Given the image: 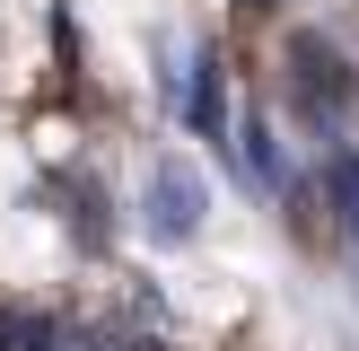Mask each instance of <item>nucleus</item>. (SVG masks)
I'll return each instance as SVG.
<instances>
[{
	"label": "nucleus",
	"instance_id": "1",
	"mask_svg": "<svg viewBox=\"0 0 359 351\" xmlns=\"http://www.w3.org/2000/svg\"><path fill=\"white\" fill-rule=\"evenodd\" d=\"M290 88L307 97V114H316V123H342V114H351V97H359L351 62L325 44V35H290Z\"/></svg>",
	"mask_w": 359,
	"mask_h": 351
},
{
	"label": "nucleus",
	"instance_id": "3",
	"mask_svg": "<svg viewBox=\"0 0 359 351\" xmlns=\"http://www.w3.org/2000/svg\"><path fill=\"white\" fill-rule=\"evenodd\" d=\"M325 185H333V211H342V228L359 237V158H333V176H325Z\"/></svg>",
	"mask_w": 359,
	"mask_h": 351
},
{
	"label": "nucleus",
	"instance_id": "5",
	"mask_svg": "<svg viewBox=\"0 0 359 351\" xmlns=\"http://www.w3.org/2000/svg\"><path fill=\"white\" fill-rule=\"evenodd\" d=\"M237 9H280V0H237Z\"/></svg>",
	"mask_w": 359,
	"mask_h": 351
},
{
	"label": "nucleus",
	"instance_id": "2",
	"mask_svg": "<svg viewBox=\"0 0 359 351\" xmlns=\"http://www.w3.org/2000/svg\"><path fill=\"white\" fill-rule=\"evenodd\" d=\"M149 228L158 237H193L202 228V176L184 158H158L149 167Z\"/></svg>",
	"mask_w": 359,
	"mask_h": 351
},
{
	"label": "nucleus",
	"instance_id": "4",
	"mask_svg": "<svg viewBox=\"0 0 359 351\" xmlns=\"http://www.w3.org/2000/svg\"><path fill=\"white\" fill-rule=\"evenodd\" d=\"M193 123H202V132H219V62L193 70Z\"/></svg>",
	"mask_w": 359,
	"mask_h": 351
}]
</instances>
